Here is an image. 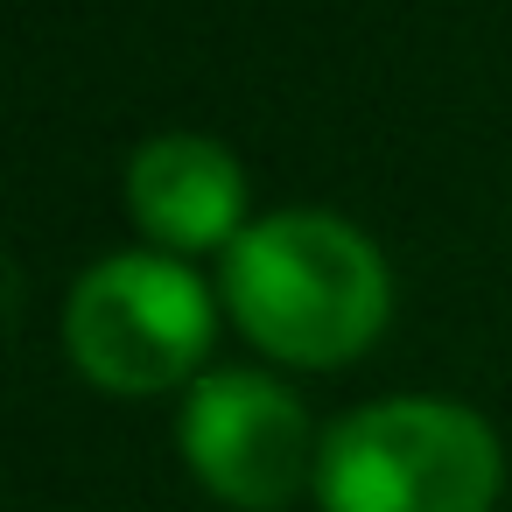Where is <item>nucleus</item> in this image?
<instances>
[{
    "label": "nucleus",
    "mask_w": 512,
    "mask_h": 512,
    "mask_svg": "<svg viewBox=\"0 0 512 512\" xmlns=\"http://www.w3.org/2000/svg\"><path fill=\"white\" fill-rule=\"evenodd\" d=\"M211 330V288L169 253H113L85 267L64 309V344L106 393H162L190 379L211 351Z\"/></svg>",
    "instance_id": "obj_3"
},
{
    "label": "nucleus",
    "mask_w": 512,
    "mask_h": 512,
    "mask_svg": "<svg viewBox=\"0 0 512 512\" xmlns=\"http://www.w3.org/2000/svg\"><path fill=\"white\" fill-rule=\"evenodd\" d=\"M225 309L288 365H344L379 337L393 274L337 211H274L225 246Z\"/></svg>",
    "instance_id": "obj_1"
},
{
    "label": "nucleus",
    "mask_w": 512,
    "mask_h": 512,
    "mask_svg": "<svg viewBox=\"0 0 512 512\" xmlns=\"http://www.w3.org/2000/svg\"><path fill=\"white\" fill-rule=\"evenodd\" d=\"M127 204L134 225L169 253H204L218 239H239L246 176L225 141L204 134H155L127 162Z\"/></svg>",
    "instance_id": "obj_5"
},
{
    "label": "nucleus",
    "mask_w": 512,
    "mask_h": 512,
    "mask_svg": "<svg viewBox=\"0 0 512 512\" xmlns=\"http://www.w3.org/2000/svg\"><path fill=\"white\" fill-rule=\"evenodd\" d=\"M183 456L204 477V491H218L225 505L246 512H274L288 505L302 484H316V428L302 414V400L246 365H218L190 386L183 407Z\"/></svg>",
    "instance_id": "obj_4"
},
{
    "label": "nucleus",
    "mask_w": 512,
    "mask_h": 512,
    "mask_svg": "<svg viewBox=\"0 0 512 512\" xmlns=\"http://www.w3.org/2000/svg\"><path fill=\"white\" fill-rule=\"evenodd\" d=\"M498 484V435L456 400H372L316 456L323 512H491Z\"/></svg>",
    "instance_id": "obj_2"
}]
</instances>
